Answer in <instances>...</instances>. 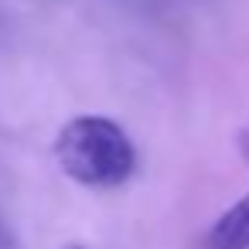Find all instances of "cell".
Segmentation results:
<instances>
[{
	"instance_id": "obj_2",
	"label": "cell",
	"mask_w": 249,
	"mask_h": 249,
	"mask_svg": "<svg viewBox=\"0 0 249 249\" xmlns=\"http://www.w3.org/2000/svg\"><path fill=\"white\" fill-rule=\"evenodd\" d=\"M205 249H249V191L212 222Z\"/></svg>"
},
{
	"instance_id": "obj_1",
	"label": "cell",
	"mask_w": 249,
	"mask_h": 249,
	"mask_svg": "<svg viewBox=\"0 0 249 249\" xmlns=\"http://www.w3.org/2000/svg\"><path fill=\"white\" fill-rule=\"evenodd\" d=\"M58 167L89 188H116L137 167V150L120 123L106 116H75L55 137Z\"/></svg>"
},
{
	"instance_id": "obj_4",
	"label": "cell",
	"mask_w": 249,
	"mask_h": 249,
	"mask_svg": "<svg viewBox=\"0 0 249 249\" xmlns=\"http://www.w3.org/2000/svg\"><path fill=\"white\" fill-rule=\"evenodd\" d=\"M62 249H86V246H62Z\"/></svg>"
},
{
	"instance_id": "obj_3",
	"label": "cell",
	"mask_w": 249,
	"mask_h": 249,
	"mask_svg": "<svg viewBox=\"0 0 249 249\" xmlns=\"http://www.w3.org/2000/svg\"><path fill=\"white\" fill-rule=\"evenodd\" d=\"M235 150H239V157H242V164L249 167V123H242V130L235 133Z\"/></svg>"
}]
</instances>
